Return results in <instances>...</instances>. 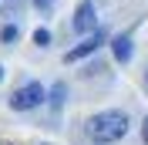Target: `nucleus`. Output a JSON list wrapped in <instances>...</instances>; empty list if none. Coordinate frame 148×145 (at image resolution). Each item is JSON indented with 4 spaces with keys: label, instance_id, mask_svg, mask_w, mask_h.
<instances>
[{
    "label": "nucleus",
    "instance_id": "12",
    "mask_svg": "<svg viewBox=\"0 0 148 145\" xmlns=\"http://www.w3.org/2000/svg\"><path fill=\"white\" fill-rule=\"evenodd\" d=\"M145 84H148V71H145Z\"/></svg>",
    "mask_w": 148,
    "mask_h": 145
},
{
    "label": "nucleus",
    "instance_id": "13",
    "mask_svg": "<svg viewBox=\"0 0 148 145\" xmlns=\"http://www.w3.org/2000/svg\"><path fill=\"white\" fill-rule=\"evenodd\" d=\"M0 145H3V142H0Z\"/></svg>",
    "mask_w": 148,
    "mask_h": 145
},
{
    "label": "nucleus",
    "instance_id": "6",
    "mask_svg": "<svg viewBox=\"0 0 148 145\" xmlns=\"http://www.w3.org/2000/svg\"><path fill=\"white\" fill-rule=\"evenodd\" d=\"M51 101H54V108H61V105H64V84H54V91H51Z\"/></svg>",
    "mask_w": 148,
    "mask_h": 145
},
{
    "label": "nucleus",
    "instance_id": "7",
    "mask_svg": "<svg viewBox=\"0 0 148 145\" xmlns=\"http://www.w3.org/2000/svg\"><path fill=\"white\" fill-rule=\"evenodd\" d=\"M34 41H37L40 47H47V44H51V30H44V27H40V30H34Z\"/></svg>",
    "mask_w": 148,
    "mask_h": 145
},
{
    "label": "nucleus",
    "instance_id": "11",
    "mask_svg": "<svg viewBox=\"0 0 148 145\" xmlns=\"http://www.w3.org/2000/svg\"><path fill=\"white\" fill-rule=\"evenodd\" d=\"M0 81H3V68H0Z\"/></svg>",
    "mask_w": 148,
    "mask_h": 145
},
{
    "label": "nucleus",
    "instance_id": "3",
    "mask_svg": "<svg viewBox=\"0 0 148 145\" xmlns=\"http://www.w3.org/2000/svg\"><path fill=\"white\" fill-rule=\"evenodd\" d=\"M101 44H104V30H94L91 37H84L77 47H71V51H67V54H64V61H67V64H74V61H81V57L94 54V51H98Z\"/></svg>",
    "mask_w": 148,
    "mask_h": 145
},
{
    "label": "nucleus",
    "instance_id": "4",
    "mask_svg": "<svg viewBox=\"0 0 148 145\" xmlns=\"http://www.w3.org/2000/svg\"><path fill=\"white\" fill-rule=\"evenodd\" d=\"M74 30H77V34H94V30H98V17H94V3L91 0H84L81 7H77V14H74Z\"/></svg>",
    "mask_w": 148,
    "mask_h": 145
},
{
    "label": "nucleus",
    "instance_id": "8",
    "mask_svg": "<svg viewBox=\"0 0 148 145\" xmlns=\"http://www.w3.org/2000/svg\"><path fill=\"white\" fill-rule=\"evenodd\" d=\"M51 3H54V0H34V7L40 10V14H47V10H51Z\"/></svg>",
    "mask_w": 148,
    "mask_h": 145
},
{
    "label": "nucleus",
    "instance_id": "1",
    "mask_svg": "<svg viewBox=\"0 0 148 145\" xmlns=\"http://www.w3.org/2000/svg\"><path fill=\"white\" fill-rule=\"evenodd\" d=\"M88 138L98 145H108V142H118L125 132H128V115L125 111H101V115H91L88 125H84Z\"/></svg>",
    "mask_w": 148,
    "mask_h": 145
},
{
    "label": "nucleus",
    "instance_id": "5",
    "mask_svg": "<svg viewBox=\"0 0 148 145\" xmlns=\"http://www.w3.org/2000/svg\"><path fill=\"white\" fill-rule=\"evenodd\" d=\"M111 51H114V57H118L121 64H128L131 61V37L128 34H118L114 41H111Z\"/></svg>",
    "mask_w": 148,
    "mask_h": 145
},
{
    "label": "nucleus",
    "instance_id": "9",
    "mask_svg": "<svg viewBox=\"0 0 148 145\" xmlns=\"http://www.w3.org/2000/svg\"><path fill=\"white\" fill-rule=\"evenodd\" d=\"M0 37H3V41H14V37H17V27H3V30H0Z\"/></svg>",
    "mask_w": 148,
    "mask_h": 145
},
{
    "label": "nucleus",
    "instance_id": "2",
    "mask_svg": "<svg viewBox=\"0 0 148 145\" xmlns=\"http://www.w3.org/2000/svg\"><path fill=\"white\" fill-rule=\"evenodd\" d=\"M40 101H44V88L37 81H30V84H24V88H17L10 95V108L14 111H30V108H37Z\"/></svg>",
    "mask_w": 148,
    "mask_h": 145
},
{
    "label": "nucleus",
    "instance_id": "10",
    "mask_svg": "<svg viewBox=\"0 0 148 145\" xmlns=\"http://www.w3.org/2000/svg\"><path fill=\"white\" fill-rule=\"evenodd\" d=\"M141 135H145V142H148V118H145V125H141Z\"/></svg>",
    "mask_w": 148,
    "mask_h": 145
}]
</instances>
